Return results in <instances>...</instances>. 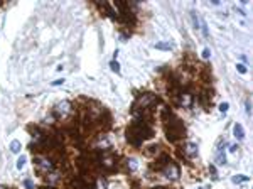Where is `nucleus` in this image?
Returning <instances> with one entry per match:
<instances>
[{
	"label": "nucleus",
	"mask_w": 253,
	"mask_h": 189,
	"mask_svg": "<svg viewBox=\"0 0 253 189\" xmlns=\"http://www.w3.org/2000/svg\"><path fill=\"white\" fill-rule=\"evenodd\" d=\"M150 137H152V130L143 123H135L132 129H128V142H132L133 145H140V142L143 138Z\"/></svg>",
	"instance_id": "f257e3e1"
},
{
	"label": "nucleus",
	"mask_w": 253,
	"mask_h": 189,
	"mask_svg": "<svg viewBox=\"0 0 253 189\" xmlns=\"http://www.w3.org/2000/svg\"><path fill=\"white\" fill-rule=\"evenodd\" d=\"M26 166V157L22 155V157H19V160H17V169H22Z\"/></svg>",
	"instance_id": "4468645a"
},
{
	"label": "nucleus",
	"mask_w": 253,
	"mask_h": 189,
	"mask_svg": "<svg viewBox=\"0 0 253 189\" xmlns=\"http://www.w3.org/2000/svg\"><path fill=\"white\" fill-rule=\"evenodd\" d=\"M164 174H165V177H169V179L174 181V179L179 177V167L171 160V162H167V166H165V169H164Z\"/></svg>",
	"instance_id": "7ed1b4c3"
},
{
	"label": "nucleus",
	"mask_w": 253,
	"mask_h": 189,
	"mask_svg": "<svg viewBox=\"0 0 253 189\" xmlns=\"http://www.w3.org/2000/svg\"><path fill=\"white\" fill-rule=\"evenodd\" d=\"M228 108H230V105H228V103H221V105H219V112H221V113H226Z\"/></svg>",
	"instance_id": "dca6fc26"
},
{
	"label": "nucleus",
	"mask_w": 253,
	"mask_h": 189,
	"mask_svg": "<svg viewBox=\"0 0 253 189\" xmlns=\"http://www.w3.org/2000/svg\"><path fill=\"white\" fill-rule=\"evenodd\" d=\"M186 152H187V155H196L197 154V145L196 144H187V149H186Z\"/></svg>",
	"instance_id": "6e6552de"
},
{
	"label": "nucleus",
	"mask_w": 253,
	"mask_h": 189,
	"mask_svg": "<svg viewBox=\"0 0 253 189\" xmlns=\"http://www.w3.org/2000/svg\"><path fill=\"white\" fill-rule=\"evenodd\" d=\"M34 164L39 169H42V171H49V169H52V164L49 162V160H46V159H41V157H35Z\"/></svg>",
	"instance_id": "20e7f679"
},
{
	"label": "nucleus",
	"mask_w": 253,
	"mask_h": 189,
	"mask_svg": "<svg viewBox=\"0 0 253 189\" xmlns=\"http://www.w3.org/2000/svg\"><path fill=\"white\" fill-rule=\"evenodd\" d=\"M233 133H235V137L238 138V140H243V138H245V132H243V127H241L240 123H236L235 127H233Z\"/></svg>",
	"instance_id": "423d86ee"
},
{
	"label": "nucleus",
	"mask_w": 253,
	"mask_h": 189,
	"mask_svg": "<svg viewBox=\"0 0 253 189\" xmlns=\"http://www.w3.org/2000/svg\"><path fill=\"white\" fill-rule=\"evenodd\" d=\"M165 132H167V138L172 142H176L179 137H182V132H184V129H182V125L180 123H172L171 127H167L165 129Z\"/></svg>",
	"instance_id": "f03ea898"
},
{
	"label": "nucleus",
	"mask_w": 253,
	"mask_h": 189,
	"mask_svg": "<svg viewBox=\"0 0 253 189\" xmlns=\"http://www.w3.org/2000/svg\"><path fill=\"white\" fill-rule=\"evenodd\" d=\"M110 68H112V71H115V73H120V64H118L116 61H112V63H110Z\"/></svg>",
	"instance_id": "ddd939ff"
},
{
	"label": "nucleus",
	"mask_w": 253,
	"mask_h": 189,
	"mask_svg": "<svg viewBox=\"0 0 253 189\" xmlns=\"http://www.w3.org/2000/svg\"><path fill=\"white\" fill-rule=\"evenodd\" d=\"M64 83V79H56V81H52V86H59Z\"/></svg>",
	"instance_id": "aec40b11"
},
{
	"label": "nucleus",
	"mask_w": 253,
	"mask_h": 189,
	"mask_svg": "<svg viewBox=\"0 0 253 189\" xmlns=\"http://www.w3.org/2000/svg\"><path fill=\"white\" fill-rule=\"evenodd\" d=\"M98 189H105V181H98Z\"/></svg>",
	"instance_id": "412c9836"
},
{
	"label": "nucleus",
	"mask_w": 253,
	"mask_h": 189,
	"mask_svg": "<svg viewBox=\"0 0 253 189\" xmlns=\"http://www.w3.org/2000/svg\"><path fill=\"white\" fill-rule=\"evenodd\" d=\"M42 189H52V187H42Z\"/></svg>",
	"instance_id": "4be33fe9"
},
{
	"label": "nucleus",
	"mask_w": 253,
	"mask_h": 189,
	"mask_svg": "<svg viewBox=\"0 0 253 189\" xmlns=\"http://www.w3.org/2000/svg\"><path fill=\"white\" fill-rule=\"evenodd\" d=\"M155 47H157V49H165V51H169V49H172V44L171 42H157Z\"/></svg>",
	"instance_id": "9b49d317"
},
{
	"label": "nucleus",
	"mask_w": 253,
	"mask_h": 189,
	"mask_svg": "<svg viewBox=\"0 0 253 189\" xmlns=\"http://www.w3.org/2000/svg\"><path fill=\"white\" fill-rule=\"evenodd\" d=\"M246 181H248V176H243V174H236V176H233V182H235V184L246 182Z\"/></svg>",
	"instance_id": "1a4fd4ad"
},
{
	"label": "nucleus",
	"mask_w": 253,
	"mask_h": 189,
	"mask_svg": "<svg viewBox=\"0 0 253 189\" xmlns=\"http://www.w3.org/2000/svg\"><path fill=\"white\" fill-rule=\"evenodd\" d=\"M128 167L132 169V171H137V160H135V159H130V160H128Z\"/></svg>",
	"instance_id": "2eb2a0df"
},
{
	"label": "nucleus",
	"mask_w": 253,
	"mask_h": 189,
	"mask_svg": "<svg viewBox=\"0 0 253 189\" xmlns=\"http://www.w3.org/2000/svg\"><path fill=\"white\" fill-rule=\"evenodd\" d=\"M216 162H218L219 166H224V164H226V155H224L223 147H219L218 152H216Z\"/></svg>",
	"instance_id": "39448f33"
},
{
	"label": "nucleus",
	"mask_w": 253,
	"mask_h": 189,
	"mask_svg": "<svg viewBox=\"0 0 253 189\" xmlns=\"http://www.w3.org/2000/svg\"><path fill=\"white\" fill-rule=\"evenodd\" d=\"M236 69H238V71H240L241 74H245V73H246V66H245V64H238V66H236Z\"/></svg>",
	"instance_id": "a211bd4d"
},
{
	"label": "nucleus",
	"mask_w": 253,
	"mask_h": 189,
	"mask_svg": "<svg viewBox=\"0 0 253 189\" xmlns=\"http://www.w3.org/2000/svg\"><path fill=\"white\" fill-rule=\"evenodd\" d=\"M24 186H26L27 189H34V184H32V181H30V179H26V181H24Z\"/></svg>",
	"instance_id": "f3484780"
},
{
	"label": "nucleus",
	"mask_w": 253,
	"mask_h": 189,
	"mask_svg": "<svg viewBox=\"0 0 253 189\" xmlns=\"http://www.w3.org/2000/svg\"><path fill=\"white\" fill-rule=\"evenodd\" d=\"M180 103L189 107V105H191V96H189V94H180Z\"/></svg>",
	"instance_id": "f8f14e48"
},
{
	"label": "nucleus",
	"mask_w": 253,
	"mask_h": 189,
	"mask_svg": "<svg viewBox=\"0 0 253 189\" xmlns=\"http://www.w3.org/2000/svg\"><path fill=\"white\" fill-rule=\"evenodd\" d=\"M10 150H12L14 154H19V152H20V142L12 140V144H10Z\"/></svg>",
	"instance_id": "9d476101"
},
{
	"label": "nucleus",
	"mask_w": 253,
	"mask_h": 189,
	"mask_svg": "<svg viewBox=\"0 0 253 189\" xmlns=\"http://www.w3.org/2000/svg\"><path fill=\"white\" fill-rule=\"evenodd\" d=\"M56 112L59 113V115H63V116H64L66 113L69 112V103H68V101H63V103H59V105L56 107Z\"/></svg>",
	"instance_id": "0eeeda50"
},
{
	"label": "nucleus",
	"mask_w": 253,
	"mask_h": 189,
	"mask_svg": "<svg viewBox=\"0 0 253 189\" xmlns=\"http://www.w3.org/2000/svg\"><path fill=\"white\" fill-rule=\"evenodd\" d=\"M211 56V52H209V49H204V51H202V57H204V59H208V57Z\"/></svg>",
	"instance_id": "6ab92c4d"
}]
</instances>
